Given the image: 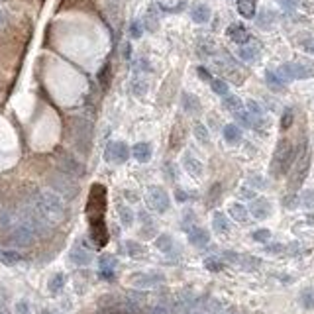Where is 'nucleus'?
<instances>
[{"instance_id":"19","label":"nucleus","mask_w":314,"mask_h":314,"mask_svg":"<svg viewBox=\"0 0 314 314\" xmlns=\"http://www.w3.org/2000/svg\"><path fill=\"white\" fill-rule=\"evenodd\" d=\"M191 18H192V22H196V24H206L208 20H210V8L204 6V4H196V6L191 10Z\"/></svg>"},{"instance_id":"21","label":"nucleus","mask_w":314,"mask_h":314,"mask_svg":"<svg viewBox=\"0 0 314 314\" xmlns=\"http://www.w3.org/2000/svg\"><path fill=\"white\" fill-rule=\"evenodd\" d=\"M114 267H116V259L112 255H102L100 257V271H102V275L106 279H112Z\"/></svg>"},{"instance_id":"25","label":"nucleus","mask_w":314,"mask_h":314,"mask_svg":"<svg viewBox=\"0 0 314 314\" xmlns=\"http://www.w3.org/2000/svg\"><path fill=\"white\" fill-rule=\"evenodd\" d=\"M230 216L236 220V222H245L247 220V208L244 204H232L230 206Z\"/></svg>"},{"instance_id":"47","label":"nucleus","mask_w":314,"mask_h":314,"mask_svg":"<svg viewBox=\"0 0 314 314\" xmlns=\"http://www.w3.org/2000/svg\"><path fill=\"white\" fill-rule=\"evenodd\" d=\"M218 196H220V185H214L210 189V198H208V202L214 204V200H218Z\"/></svg>"},{"instance_id":"40","label":"nucleus","mask_w":314,"mask_h":314,"mask_svg":"<svg viewBox=\"0 0 314 314\" xmlns=\"http://www.w3.org/2000/svg\"><path fill=\"white\" fill-rule=\"evenodd\" d=\"M14 314H32V308H30V302L28 300H18L16 306H14Z\"/></svg>"},{"instance_id":"8","label":"nucleus","mask_w":314,"mask_h":314,"mask_svg":"<svg viewBox=\"0 0 314 314\" xmlns=\"http://www.w3.org/2000/svg\"><path fill=\"white\" fill-rule=\"evenodd\" d=\"M57 165H59L61 173H65L73 179L85 175V165L79 163V159H75L69 151H57Z\"/></svg>"},{"instance_id":"58","label":"nucleus","mask_w":314,"mask_h":314,"mask_svg":"<svg viewBox=\"0 0 314 314\" xmlns=\"http://www.w3.org/2000/svg\"><path fill=\"white\" fill-rule=\"evenodd\" d=\"M43 314H53V312H51V310H43Z\"/></svg>"},{"instance_id":"4","label":"nucleus","mask_w":314,"mask_h":314,"mask_svg":"<svg viewBox=\"0 0 314 314\" xmlns=\"http://www.w3.org/2000/svg\"><path fill=\"white\" fill-rule=\"evenodd\" d=\"M73 141L79 151L88 153L90 151V141H92V126L85 118H75L73 120Z\"/></svg>"},{"instance_id":"46","label":"nucleus","mask_w":314,"mask_h":314,"mask_svg":"<svg viewBox=\"0 0 314 314\" xmlns=\"http://www.w3.org/2000/svg\"><path fill=\"white\" fill-rule=\"evenodd\" d=\"M130 35L132 37H140L141 35V24L140 22H132L130 24Z\"/></svg>"},{"instance_id":"6","label":"nucleus","mask_w":314,"mask_h":314,"mask_svg":"<svg viewBox=\"0 0 314 314\" xmlns=\"http://www.w3.org/2000/svg\"><path fill=\"white\" fill-rule=\"evenodd\" d=\"M145 198H147V204H149L151 210H155V212H167L169 210L171 200H169V194L163 187H157V185L147 187Z\"/></svg>"},{"instance_id":"37","label":"nucleus","mask_w":314,"mask_h":314,"mask_svg":"<svg viewBox=\"0 0 314 314\" xmlns=\"http://www.w3.org/2000/svg\"><path fill=\"white\" fill-rule=\"evenodd\" d=\"M155 245L159 247V249H163V251H169L171 247H173V242H171V236H167V234H161L159 238H157V242H155Z\"/></svg>"},{"instance_id":"33","label":"nucleus","mask_w":314,"mask_h":314,"mask_svg":"<svg viewBox=\"0 0 314 314\" xmlns=\"http://www.w3.org/2000/svg\"><path fill=\"white\" fill-rule=\"evenodd\" d=\"M273 18H275V14H273V12L263 10V12L259 14V18H257V26H259V28H269V26L273 24Z\"/></svg>"},{"instance_id":"57","label":"nucleus","mask_w":314,"mask_h":314,"mask_svg":"<svg viewBox=\"0 0 314 314\" xmlns=\"http://www.w3.org/2000/svg\"><path fill=\"white\" fill-rule=\"evenodd\" d=\"M4 24V16H2V12H0V26Z\"/></svg>"},{"instance_id":"44","label":"nucleus","mask_w":314,"mask_h":314,"mask_svg":"<svg viewBox=\"0 0 314 314\" xmlns=\"http://www.w3.org/2000/svg\"><path fill=\"white\" fill-rule=\"evenodd\" d=\"M291 124H293V110H285V114L281 118V128L287 130V128H291Z\"/></svg>"},{"instance_id":"13","label":"nucleus","mask_w":314,"mask_h":314,"mask_svg":"<svg viewBox=\"0 0 314 314\" xmlns=\"http://www.w3.org/2000/svg\"><path fill=\"white\" fill-rule=\"evenodd\" d=\"M71 261L75 265H88L92 261V255L87 247H83L81 244H77L73 249H71Z\"/></svg>"},{"instance_id":"3","label":"nucleus","mask_w":314,"mask_h":314,"mask_svg":"<svg viewBox=\"0 0 314 314\" xmlns=\"http://www.w3.org/2000/svg\"><path fill=\"white\" fill-rule=\"evenodd\" d=\"M308 169H310V151H308V143L304 141V143L300 145L298 159H297L295 171H293V175H291V183H289V189H291V191H297V189L304 183Z\"/></svg>"},{"instance_id":"11","label":"nucleus","mask_w":314,"mask_h":314,"mask_svg":"<svg viewBox=\"0 0 314 314\" xmlns=\"http://www.w3.org/2000/svg\"><path fill=\"white\" fill-rule=\"evenodd\" d=\"M159 281H163L161 275L157 273H136L132 277V285H136L138 289H149V287H155Z\"/></svg>"},{"instance_id":"31","label":"nucleus","mask_w":314,"mask_h":314,"mask_svg":"<svg viewBox=\"0 0 314 314\" xmlns=\"http://www.w3.org/2000/svg\"><path fill=\"white\" fill-rule=\"evenodd\" d=\"M126 249H128L130 257H136V259H140V257L145 253V247H143L141 244H138V242H128V244H126Z\"/></svg>"},{"instance_id":"2","label":"nucleus","mask_w":314,"mask_h":314,"mask_svg":"<svg viewBox=\"0 0 314 314\" xmlns=\"http://www.w3.org/2000/svg\"><path fill=\"white\" fill-rule=\"evenodd\" d=\"M295 161V149L291 145V141L287 140H281L277 143V149H275V155H273V163H271V173L273 177H281L285 175L291 165Z\"/></svg>"},{"instance_id":"10","label":"nucleus","mask_w":314,"mask_h":314,"mask_svg":"<svg viewBox=\"0 0 314 314\" xmlns=\"http://www.w3.org/2000/svg\"><path fill=\"white\" fill-rule=\"evenodd\" d=\"M130 157V147L124 141H110L104 151V159L108 163H126Z\"/></svg>"},{"instance_id":"29","label":"nucleus","mask_w":314,"mask_h":314,"mask_svg":"<svg viewBox=\"0 0 314 314\" xmlns=\"http://www.w3.org/2000/svg\"><path fill=\"white\" fill-rule=\"evenodd\" d=\"M224 106L236 114V112L242 110V100H240L238 96H234V94H226V96H224Z\"/></svg>"},{"instance_id":"1","label":"nucleus","mask_w":314,"mask_h":314,"mask_svg":"<svg viewBox=\"0 0 314 314\" xmlns=\"http://www.w3.org/2000/svg\"><path fill=\"white\" fill-rule=\"evenodd\" d=\"M35 212L47 222V224H59L65 218V204L63 198L53 191H43L34 200Z\"/></svg>"},{"instance_id":"23","label":"nucleus","mask_w":314,"mask_h":314,"mask_svg":"<svg viewBox=\"0 0 314 314\" xmlns=\"http://www.w3.org/2000/svg\"><path fill=\"white\" fill-rule=\"evenodd\" d=\"M0 261H2L4 265H18L22 261V255L14 249H4V251H0Z\"/></svg>"},{"instance_id":"54","label":"nucleus","mask_w":314,"mask_h":314,"mask_svg":"<svg viewBox=\"0 0 314 314\" xmlns=\"http://www.w3.org/2000/svg\"><path fill=\"white\" fill-rule=\"evenodd\" d=\"M304 47L306 51H314V41H304Z\"/></svg>"},{"instance_id":"15","label":"nucleus","mask_w":314,"mask_h":314,"mask_svg":"<svg viewBox=\"0 0 314 314\" xmlns=\"http://www.w3.org/2000/svg\"><path fill=\"white\" fill-rule=\"evenodd\" d=\"M228 37L232 39V41H236V43H247L249 41V34H247V30L242 26V24H232L230 28H228Z\"/></svg>"},{"instance_id":"34","label":"nucleus","mask_w":314,"mask_h":314,"mask_svg":"<svg viewBox=\"0 0 314 314\" xmlns=\"http://www.w3.org/2000/svg\"><path fill=\"white\" fill-rule=\"evenodd\" d=\"M300 302L304 308H312L314 306V289H304L300 295Z\"/></svg>"},{"instance_id":"28","label":"nucleus","mask_w":314,"mask_h":314,"mask_svg":"<svg viewBox=\"0 0 314 314\" xmlns=\"http://www.w3.org/2000/svg\"><path fill=\"white\" fill-rule=\"evenodd\" d=\"M63 287H65V275L63 273H55L53 277L49 279V291L53 293V295H57Z\"/></svg>"},{"instance_id":"42","label":"nucleus","mask_w":314,"mask_h":314,"mask_svg":"<svg viewBox=\"0 0 314 314\" xmlns=\"http://www.w3.org/2000/svg\"><path fill=\"white\" fill-rule=\"evenodd\" d=\"M204 265L210 269V271H220V269H222V263H220L218 259H214V257H208V259L204 261Z\"/></svg>"},{"instance_id":"16","label":"nucleus","mask_w":314,"mask_h":314,"mask_svg":"<svg viewBox=\"0 0 314 314\" xmlns=\"http://www.w3.org/2000/svg\"><path fill=\"white\" fill-rule=\"evenodd\" d=\"M238 57L242 61H255L259 57V45L257 43H244L238 49Z\"/></svg>"},{"instance_id":"9","label":"nucleus","mask_w":314,"mask_h":314,"mask_svg":"<svg viewBox=\"0 0 314 314\" xmlns=\"http://www.w3.org/2000/svg\"><path fill=\"white\" fill-rule=\"evenodd\" d=\"M277 75L283 79V81H295V79H308V77H312L314 75V71L308 67V65H304V63H285V65H281L279 67V71H277Z\"/></svg>"},{"instance_id":"26","label":"nucleus","mask_w":314,"mask_h":314,"mask_svg":"<svg viewBox=\"0 0 314 314\" xmlns=\"http://www.w3.org/2000/svg\"><path fill=\"white\" fill-rule=\"evenodd\" d=\"M192 134H194V138H196L200 143H208V141H210V134H208L206 126L200 124V122H196V124L192 126Z\"/></svg>"},{"instance_id":"51","label":"nucleus","mask_w":314,"mask_h":314,"mask_svg":"<svg viewBox=\"0 0 314 314\" xmlns=\"http://www.w3.org/2000/svg\"><path fill=\"white\" fill-rule=\"evenodd\" d=\"M249 183H253V185H257V187H265V183L261 181V177L259 175H255V177H251V181Z\"/></svg>"},{"instance_id":"50","label":"nucleus","mask_w":314,"mask_h":314,"mask_svg":"<svg viewBox=\"0 0 314 314\" xmlns=\"http://www.w3.org/2000/svg\"><path fill=\"white\" fill-rule=\"evenodd\" d=\"M198 75L202 77V79H206V81H212V77H210V73H208L204 67H198Z\"/></svg>"},{"instance_id":"35","label":"nucleus","mask_w":314,"mask_h":314,"mask_svg":"<svg viewBox=\"0 0 314 314\" xmlns=\"http://www.w3.org/2000/svg\"><path fill=\"white\" fill-rule=\"evenodd\" d=\"M120 218H122V224L124 226H132L134 222V212L130 206H120Z\"/></svg>"},{"instance_id":"22","label":"nucleus","mask_w":314,"mask_h":314,"mask_svg":"<svg viewBox=\"0 0 314 314\" xmlns=\"http://www.w3.org/2000/svg\"><path fill=\"white\" fill-rule=\"evenodd\" d=\"M238 12L244 18L251 20L255 16V0H238Z\"/></svg>"},{"instance_id":"39","label":"nucleus","mask_w":314,"mask_h":314,"mask_svg":"<svg viewBox=\"0 0 314 314\" xmlns=\"http://www.w3.org/2000/svg\"><path fill=\"white\" fill-rule=\"evenodd\" d=\"M132 90H134V94H136V96H143V94L147 92V83H145V81H141V79H134V83H132Z\"/></svg>"},{"instance_id":"43","label":"nucleus","mask_w":314,"mask_h":314,"mask_svg":"<svg viewBox=\"0 0 314 314\" xmlns=\"http://www.w3.org/2000/svg\"><path fill=\"white\" fill-rule=\"evenodd\" d=\"M269 238H271L269 230H257V232H253V240L255 242H267Z\"/></svg>"},{"instance_id":"38","label":"nucleus","mask_w":314,"mask_h":314,"mask_svg":"<svg viewBox=\"0 0 314 314\" xmlns=\"http://www.w3.org/2000/svg\"><path fill=\"white\" fill-rule=\"evenodd\" d=\"M14 226V214L10 210H0V228Z\"/></svg>"},{"instance_id":"17","label":"nucleus","mask_w":314,"mask_h":314,"mask_svg":"<svg viewBox=\"0 0 314 314\" xmlns=\"http://www.w3.org/2000/svg\"><path fill=\"white\" fill-rule=\"evenodd\" d=\"M189 242L192 245H196V247H202V245H206L208 242H210V236H208V232L202 230V228H191L189 230Z\"/></svg>"},{"instance_id":"14","label":"nucleus","mask_w":314,"mask_h":314,"mask_svg":"<svg viewBox=\"0 0 314 314\" xmlns=\"http://www.w3.org/2000/svg\"><path fill=\"white\" fill-rule=\"evenodd\" d=\"M151 153H153V149H151V143H147V141H140L132 147V155L140 163H147L151 159Z\"/></svg>"},{"instance_id":"18","label":"nucleus","mask_w":314,"mask_h":314,"mask_svg":"<svg viewBox=\"0 0 314 314\" xmlns=\"http://www.w3.org/2000/svg\"><path fill=\"white\" fill-rule=\"evenodd\" d=\"M183 163H185V169H187V173L189 175H192V177H202V163L196 159L194 155H191V153H187L185 155V159H183Z\"/></svg>"},{"instance_id":"7","label":"nucleus","mask_w":314,"mask_h":314,"mask_svg":"<svg viewBox=\"0 0 314 314\" xmlns=\"http://www.w3.org/2000/svg\"><path fill=\"white\" fill-rule=\"evenodd\" d=\"M51 187H53V192H57L59 196H65V198H75L79 194V187L75 183L73 177L65 175V173H57V175H51L49 179Z\"/></svg>"},{"instance_id":"32","label":"nucleus","mask_w":314,"mask_h":314,"mask_svg":"<svg viewBox=\"0 0 314 314\" xmlns=\"http://www.w3.org/2000/svg\"><path fill=\"white\" fill-rule=\"evenodd\" d=\"M247 110H249V116L253 118V124H255L257 120L263 118V110H261V106H259L255 100H249V102H247Z\"/></svg>"},{"instance_id":"53","label":"nucleus","mask_w":314,"mask_h":314,"mask_svg":"<svg viewBox=\"0 0 314 314\" xmlns=\"http://www.w3.org/2000/svg\"><path fill=\"white\" fill-rule=\"evenodd\" d=\"M124 194H126V198H128V200H138V196H136V192H134V191H126Z\"/></svg>"},{"instance_id":"45","label":"nucleus","mask_w":314,"mask_h":314,"mask_svg":"<svg viewBox=\"0 0 314 314\" xmlns=\"http://www.w3.org/2000/svg\"><path fill=\"white\" fill-rule=\"evenodd\" d=\"M279 4H281L285 10H295V8L300 4V0H279Z\"/></svg>"},{"instance_id":"56","label":"nucleus","mask_w":314,"mask_h":314,"mask_svg":"<svg viewBox=\"0 0 314 314\" xmlns=\"http://www.w3.org/2000/svg\"><path fill=\"white\" fill-rule=\"evenodd\" d=\"M177 194H179V196H177V198H179V200H185V198H187V196H185V192H183V191H179V192H177Z\"/></svg>"},{"instance_id":"30","label":"nucleus","mask_w":314,"mask_h":314,"mask_svg":"<svg viewBox=\"0 0 314 314\" xmlns=\"http://www.w3.org/2000/svg\"><path fill=\"white\" fill-rule=\"evenodd\" d=\"M265 79H267V85H269L271 88H275V90H281L283 85H285V81H283L277 73H273V71H267V73H265Z\"/></svg>"},{"instance_id":"41","label":"nucleus","mask_w":314,"mask_h":314,"mask_svg":"<svg viewBox=\"0 0 314 314\" xmlns=\"http://www.w3.org/2000/svg\"><path fill=\"white\" fill-rule=\"evenodd\" d=\"M300 202L306 208H314V191H304L302 196H300Z\"/></svg>"},{"instance_id":"55","label":"nucleus","mask_w":314,"mask_h":314,"mask_svg":"<svg viewBox=\"0 0 314 314\" xmlns=\"http://www.w3.org/2000/svg\"><path fill=\"white\" fill-rule=\"evenodd\" d=\"M0 314H10V308L8 306H2V308H0Z\"/></svg>"},{"instance_id":"49","label":"nucleus","mask_w":314,"mask_h":314,"mask_svg":"<svg viewBox=\"0 0 314 314\" xmlns=\"http://www.w3.org/2000/svg\"><path fill=\"white\" fill-rule=\"evenodd\" d=\"M2 306H8V298H6V289L0 285V308Z\"/></svg>"},{"instance_id":"12","label":"nucleus","mask_w":314,"mask_h":314,"mask_svg":"<svg viewBox=\"0 0 314 314\" xmlns=\"http://www.w3.org/2000/svg\"><path fill=\"white\" fill-rule=\"evenodd\" d=\"M251 214L257 218V220H263V218H267L269 214H271V204L265 200V198H255L253 202H251Z\"/></svg>"},{"instance_id":"48","label":"nucleus","mask_w":314,"mask_h":314,"mask_svg":"<svg viewBox=\"0 0 314 314\" xmlns=\"http://www.w3.org/2000/svg\"><path fill=\"white\" fill-rule=\"evenodd\" d=\"M108 71H110V69H108V65H106V67H104V69H102V73L98 75V79H100V83H102L104 87H106V85H108Z\"/></svg>"},{"instance_id":"36","label":"nucleus","mask_w":314,"mask_h":314,"mask_svg":"<svg viewBox=\"0 0 314 314\" xmlns=\"http://www.w3.org/2000/svg\"><path fill=\"white\" fill-rule=\"evenodd\" d=\"M210 85H212V90H214L216 94H222V96L228 94V85H226V81H222V79H212Z\"/></svg>"},{"instance_id":"52","label":"nucleus","mask_w":314,"mask_h":314,"mask_svg":"<svg viewBox=\"0 0 314 314\" xmlns=\"http://www.w3.org/2000/svg\"><path fill=\"white\" fill-rule=\"evenodd\" d=\"M242 196H244V198H253V196H255V192H253V191H249V189H242Z\"/></svg>"},{"instance_id":"24","label":"nucleus","mask_w":314,"mask_h":314,"mask_svg":"<svg viewBox=\"0 0 314 314\" xmlns=\"http://www.w3.org/2000/svg\"><path fill=\"white\" fill-rule=\"evenodd\" d=\"M224 140H226L228 143H238V141L242 140V132H240V128H238L236 124H228V126H224Z\"/></svg>"},{"instance_id":"5","label":"nucleus","mask_w":314,"mask_h":314,"mask_svg":"<svg viewBox=\"0 0 314 314\" xmlns=\"http://www.w3.org/2000/svg\"><path fill=\"white\" fill-rule=\"evenodd\" d=\"M35 230L28 224V222H18V224H14V228L10 230V234H8V242H10V245H14V247H28V245H32L34 244V240H35Z\"/></svg>"},{"instance_id":"27","label":"nucleus","mask_w":314,"mask_h":314,"mask_svg":"<svg viewBox=\"0 0 314 314\" xmlns=\"http://www.w3.org/2000/svg\"><path fill=\"white\" fill-rule=\"evenodd\" d=\"M212 224H214V230L220 232V234H226L230 230V224H228V218L222 214V212H216L214 218H212Z\"/></svg>"},{"instance_id":"20","label":"nucleus","mask_w":314,"mask_h":314,"mask_svg":"<svg viewBox=\"0 0 314 314\" xmlns=\"http://www.w3.org/2000/svg\"><path fill=\"white\" fill-rule=\"evenodd\" d=\"M183 110L189 112V114H198L200 112V102H198V98L194 94H189V92L183 94Z\"/></svg>"}]
</instances>
